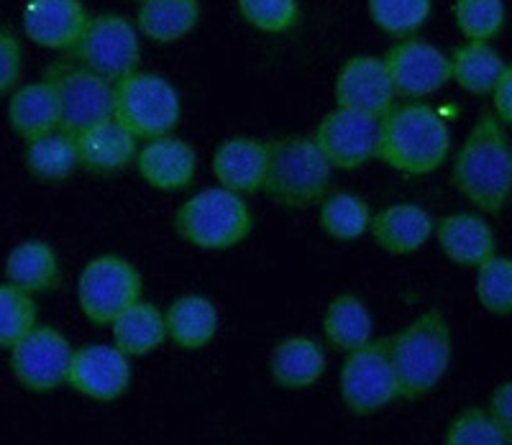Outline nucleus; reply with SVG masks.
<instances>
[{
	"label": "nucleus",
	"instance_id": "17",
	"mask_svg": "<svg viewBox=\"0 0 512 445\" xmlns=\"http://www.w3.org/2000/svg\"><path fill=\"white\" fill-rule=\"evenodd\" d=\"M136 167L144 182L154 190L180 192L192 185L198 172V154L177 136H157L136 151Z\"/></svg>",
	"mask_w": 512,
	"mask_h": 445
},
{
	"label": "nucleus",
	"instance_id": "8",
	"mask_svg": "<svg viewBox=\"0 0 512 445\" xmlns=\"http://www.w3.org/2000/svg\"><path fill=\"white\" fill-rule=\"evenodd\" d=\"M139 269L123 256H95L85 264L77 282V302L82 315L95 325H111L118 315L141 300Z\"/></svg>",
	"mask_w": 512,
	"mask_h": 445
},
{
	"label": "nucleus",
	"instance_id": "31",
	"mask_svg": "<svg viewBox=\"0 0 512 445\" xmlns=\"http://www.w3.org/2000/svg\"><path fill=\"white\" fill-rule=\"evenodd\" d=\"M369 205L364 197L336 192L320 200V228L336 241H356L369 231Z\"/></svg>",
	"mask_w": 512,
	"mask_h": 445
},
{
	"label": "nucleus",
	"instance_id": "12",
	"mask_svg": "<svg viewBox=\"0 0 512 445\" xmlns=\"http://www.w3.org/2000/svg\"><path fill=\"white\" fill-rule=\"evenodd\" d=\"M313 141L331 167L359 169L377 157L379 118L336 108L318 123Z\"/></svg>",
	"mask_w": 512,
	"mask_h": 445
},
{
	"label": "nucleus",
	"instance_id": "37",
	"mask_svg": "<svg viewBox=\"0 0 512 445\" xmlns=\"http://www.w3.org/2000/svg\"><path fill=\"white\" fill-rule=\"evenodd\" d=\"M239 13L246 24L264 34H285L297 24V0H239Z\"/></svg>",
	"mask_w": 512,
	"mask_h": 445
},
{
	"label": "nucleus",
	"instance_id": "41",
	"mask_svg": "<svg viewBox=\"0 0 512 445\" xmlns=\"http://www.w3.org/2000/svg\"><path fill=\"white\" fill-rule=\"evenodd\" d=\"M139 3H141V0H139Z\"/></svg>",
	"mask_w": 512,
	"mask_h": 445
},
{
	"label": "nucleus",
	"instance_id": "10",
	"mask_svg": "<svg viewBox=\"0 0 512 445\" xmlns=\"http://www.w3.org/2000/svg\"><path fill=\"white\" fill-rule=\"evenodd\" d=\"M49 82L57 95L59 131L80 136L95 123L113 118V82L93 75L85 67L57 64L49 70Z\"/></svg>",
	"mask_w": 512,
	"mask_h": 445
},
{
	"label": "nucleus",
	"instance_id": "25",
	"mask_svg": "<svg viewBox=\"0 0 512 445\" xmlns=\"http://www.w3.org/2000/svg\"><path fill=\"white\" fill-rule=\"evenodd\" d=\"M8 121H11L13 131L26 141L57 131L59 108L52 82H29L21 90H16L11 103H8Z\"/></svg>",
	"mask_w": 512,
	"mask_h": 445
},
{
	"label": "nucleus",
	"instance_id": "2",
	"mask_svg": "<svg viewBox=\"0 0 512 445\" xmlns=\"http://www.w3.org/2000/svg\"><path fill=\"white\" fill-rule=\"evenodd\" d=\"M512 157L505 126L484 113L454 159V185L484 213H500L510 197Z\"/></svg>",
	"mask_w": 512,
	"mask_h": 445
},
{
	"label": "nucleus",
	"instance_id": "5",
	"mask_svg": "<svg viewBox=\"0 0 512 445\" xmlns=\"http://www.w3.org/2000/svg\"><path fill=\"white\" fill-rule=\"evenodd\" d=\"M175 228L195 249L226 251L251 233V210L241 195L213 187L192 195L177 210Z\"/></svg>",
	"mask_w": 512,
	"mask_h": 445
},
{
	"label": "nucleus",
	"instance_id": "35",
	"mask_svg": "<svg viewBox=\"0 0 512 445\" xmlns=\"http://www.w3.org/2000/svg\"><path fill=\"white\" fill-rule=\"evenodd\" d=\"M454 21L466 41L495 39L505 24V3L502 0H456Z\"/></svg>",
	"mask_w": 512,
	"mask_h": 445
},
{
	"label": "nucleus",
	"instance_id": "3",
	"mask_svg": "<svg viewBox=\"0 0 512 445\" xmlns=\"http://www.w3.org/2000/svg\"><path fill=\"white\" fill-rule=\"evenodd\" d=\"M400 399H420L446 376L454 359V333L441 310H428L390 338Z\"/></svg>",
	"mask_w": 512,
	"mask_h": 445
},
{
	"label": "nucleus",
	"instance_id": "7",
	"mask_svg": "<svg viewBox=\"0 0 512 445\" xmlns=\"http://www.w3.org/2000/svg\"><path fill=\"white\" fill-rule=\"evenodd\" d=\"M70 52L77 67H85L116 85L118 80L139 70V31L118 13H100L90 18L80 41Z\"/></svg>",
	"mask_w": 512,
	"mask_h": 445
},
{
	"label": "nucleus",
	"instance_id": "39",
	"mask_svg": "<svg viewBox=\"0 0 512 445\" xmlns=\"http://www.w3.org/2000/svg\"><path fill=\"white\" fill-rule=\"evenodd\" d=\"M489 95H492V110H495L492 116H495L502 126H510L512 121V70L510 67H507V70L500 75V80L492 85Z\"/></svg>",
	"mask_w": 512,
	"mask_h": 445
},
{
	"label": "nucleus",
	"instance_id": "22",
	"mask_svg": "<svg viewBox=\"0 0 512 445\" xmlns=\"http://www.w3.org/2000/svg\"><path fill=\"white\" fill-rule=\"evenodd\" d=\"M269 371L282 389H308L326 374V351L313 338H285L269 356Z\"/></svg>",
	"mask_w": 512,
	"mask_h": 445
},
{
	"label": "nucleus",
	"instance_id": "13",
	"mask_svg": "<svg viewBox=\"0 0 512 445\" xmlns=\"http://www.w3.org/2000/svg\"><path fill=\"white\" fill-rule=\"evenodd\" d=\"M390 75L392 93L405 100H418L438 93L448 80V57L423 39H405L382 59Z\"/></svg>",
	"mask_w": 512,
	"mask_h": 445
},
{
	"label": "nucleus",
	"instance_id": "19",
	"mask_svg": "<svg viewBox=\"0 0 512 445\" xmlns=\"http://www.w3.org/2000/svg\"><path fill=\"white\" fill-rule=\"evenodd\" d=\"M136 136L116 118H105L75 136L77 167L93 174H116L136 159Z\"/></svg>",
	"mask_w": 512,
	"mask_h": 445
},
{
	"label": "nucleus",
	"instance_id": "30",
	"mask_svg": "<svg viewBox=\"0 0 512 445\" xmlns=\"http://www.w3.org/2000/svg\"><path fill=\"white\" fill-rule=\"evenodd\" d=\"M26 167L41 182H62L77 169L75 136L64 131H52L47 136L29 141L26 146Z\"/></svg>",
	"mask_w": 512,
	"mask_h": 445
},
{
	"label": "nucleus",
	"instance_id": "33",
	"mask_svg": "<svg viewBox=\"0 0 512 445\" xmlns=\"http://www.w3.org/2000/svg\"><path fill=\"white\" fill-rule=\"evenodd\" d=\"M39 320L34 297L13 284H0V348L11 351L21 338L34 330Z\"/></svg>",
	"mask_w": 512,
	"mask_h": 445
},
{
	"label": "nucleus",
	"instance_id": "38",
	"mask_svg": "<svg viewBox=\"0 0 512 445\" xmlns=\"http://www.w3.org/2000/svg\"><path fill=\"white\" fill-rule=\"evenodd\" d=\"M24 72V52L11 31L0 29V95L11 93Z\"/></svg>",
	"mask_w": 512,
	"mask_h": 445
},
{
	"label": "nucleus",
	"instance_id": "26",
	"mask_svg": "<svg viewBox=\"0 0 512 445\" xmlns=\"http://www.w3.org/2000/svg\"><path fill=\"white\" fill-rule=\"evenodd\" d=\"M200 21V0H141L136 26L154 44L185 39Z\"/></svg>",
	"mask_w": 512,
	"mask_h": 445
},
{
	"label": "nucleus",
	"instance_id": "15",
	"mask_svg": "<svg viewBox=\"0 0 512 445\" xmlns=\"http://www.w3.org/2000/svg\"><path fill=\"white\" fill-rule=\"evenodd\" d=\"M336 103L341 110L382 118L395 105L384 62L369 54L351 57L336 77Z\"/></svg>",
	"mask_w": 512,
	"mask_h": 445
},
{
	"label": "nucleus",
	"instance_id": "27",
	"mask_svg": "<svg viewBox=\"0 0 512 445\" xmlns=\"http://www.w3.org/2000/svg\"><path fill=\"white\" fill-rule=\"evenodd\" d=\"M505 70V59L489 41H466L448 57L451 80L472 95H489Z\"/></svg>",
	"mask_w": 512,
	"mask_h": 445
},
{
	"label": "nucleus",
	"instance_id": "4",
	"mask_svg": "<svg viewBox=\"0 0 512 445\" xmlns=\"http://www.w3.org/2000/svg\"><path fill=\"white\" fill-rule=\"evenodd\" d=\"M333 167L315 146L313 136H282L267 144V177L262 192L290 210L318 205L328 195Z\"/></svg>",
	"mask_w": 512,
	"mask_h": 445
},
{
	"label": "nucleus",
	"instance_id": "6",
	"mask_svg": "<svg viewBox=\"0 0 512 445\" xmlns=\"http://www.w3.org/2000/svg\"><path fill=\"white\" fill-rule=\"evenodd\" d=\"M180 95L157 72H131L113 85V118L136 139H157L180 123Z\"/></svg>",
	"mask_w": 512,
	"mask_h": 445
},
{
	"label": "nucleus",
	"instance_id": "24",
	"mask_svg": "<svg viewBox=\"0 0 512 445\" xmlns=\"http://www.w3.org/2000/svg\"><path fill=\"white\" fill-rule=\"evenodd\" d=\"M164 330L175 346L200 351L218 333V310L208 297L185 295L169 305L164 313Z\"/></svg>",
	"mask_w": 512,
	"mask_h": 445
},
{
	"label": "nucleus",
	"instance_id": "21",
	"mask_svg": "<svg viewBox=\"0 0 512 445\" xmlns=\"http://www.w3.org/2000/svg\"><path fill=\"white\" fill-rule=\"evenodd\" d=\"M438 246L459 266H474L497 254V238L489 223L472 213H454L443 218L436 228Z\"/></svg>",
	"mask_w": 512,
	"mask_h": 445
},
{
	"label": "nucleus",
	"instance_id": "32",
	"mask_svg": "<svg viewBox=\"0 0 512 445\" xmlns=\"http://www.w3.org/2000/svg\"><path fill=\"white\" fill-rule=\"evenodd\" d=\"M369 18L390 36H410L431 18L433 0H367Z\"/></svg>",
	"mask_w": 512,
	"mask_h": 445
},
{
	"label": "nucleus",
	"instance_id": "23",
	"mask_svg": "<svg viewBox=\"0 0 512 445\" xmlns=\"http://www.w3.org/2000/svg\"><path fill=\"white\" fill-rule=\"evenodd\" d=\"M8 284L26 295H44L62 282V266L57 251L47 241H24L6 259Z\"/></svg>",
	"mask_w": 512,
	"mask_h": 445
},
{
	"label": "nucleus",
	"instance_id": "11",
	"mask_svg": "<svg viewBox=\"0 0 512 445\" xmlns=\"http://www.w3.org/2000/svg\"><path fill=\"white\" fill-rule=\"evenodd\" d=\"M72 353L75 348L59 330L36 325L11 348V371L18 384L29 392H54L67 384Z\"/></svg>",
	"mask_w": 512,
	"mask_h": 445
},
{
	"label": "nucleus",
	"instance_id": "9",
	"mask_svg": "<svg viewBox=\"0 0 512 445\" xmlns=\"http://www.w3.org/2000/svg\"><path fill=\"white\" fill-rule=\"evenodd\" d=\"M341 397L354 415H374L400 399L390 338H372L367 346L346 353L341 369Z\"/></svg>",
	"mask_w": 512,
	"mask_h": 445
},
{
	"label": "nucleus",
	"instance_id": "16",
	"mask_svg": "<svg viewBox=\"0 0 512 445\" xmlns=\"http://www.w3.org/2000/svg\"><path fill=\"white\" fill-rule=\"evenodd\" d=\"M90 16L82 0H29L24 8V31L44 49H67L80 41Z\"/></svg>",
	"mask_w": 512,
	"mask_h": 445
},
{
	"label": "nucleus",
	"instance_id": "34",
	"mask_svg": "<svg viewBox=\"0 0 512 445\" xmlns=\"http://www.w3.org/2000/svg\"><path fill=\"white\" fill-rule=\"evenodd\" d=\"M477 300L492 315L512 310V264L507 256H489L477 266Z\"/></svg>",
	"mask_w": 512,
	"mask_h": 445
},
{
	"label": "nucleus",
	"instance_id": "1",
	"mask_svg": "<svg viewBox=\"0 0 512 445\" xmlns=\"http://www.w3.org/2000/svg\"><path fill=\"white\" fill-rule=\"evenodd\" d=\"M451 154V133L436 108L425 103L392 105L379 118L377 159L400 174H431Z\"/></svg>",
	"mask_w": 512,
	"mask_h": 445
},
{
	"label": "nucleus",
	"instance_id": "29",
	"mask_svg": "<svg viewBox=\"0 0 512 445\" xmlns=\"http://www.w3.org/2000/svg\"><path fill=\"white\" fill-rule=\"evenodd\" d=\"M113 341L126 356H146L167 341L164 313L152 302L139 300L113 320Z\"/></svg>",
	"mask_w": 512,
	"mask_h": 445
},
{
	"label": "nucleus",
	"instance_id": "20",
	"mask_svg": "<svg viewBox=\"0 0 512 445\" xmlns=\"http://www.w3.org/2000/svg\"><path fill=\"white\" fill-rule=\"evenodd\" d=\"M433 218L420 205L400 203L379 210L369 220V233L374 243L387 254L405 256L420 251L433 236Z\"/></svg>",
	"mask_w": 512,
	"mask_h": 445
},
{
	"label": "nucleus",
	"instance_id": "40",
	"mask_svg": "<svg viewBox=\"0 0 512 445\" xmlns=\"http://www.w3.org/2000/svg\"><path fill=\"white\" fill-rule=\"evenodd\" d=\"M510 382H502L500 387L492 392L489 397V417L505 430L507 435H512V394H510Z\"/></svg>",
	"mask_w": 512,
	"mask_h": 445
},
{
	"label": "nucleus",
	"instance_id": "18",
	"mask_svg": "<svg viewBox=\"0 0 512 445\" xmlns=\"http://www.w3.org/2000/svg\"><path fill=\"white\" fill-rule=\"evenodd\" d=\"M213 174L223 190L236 195L262 192L267 177V144L251 136H233L213 154Z\"/></svg>",
	"mask_w": 512,
	"mask_h": 445
},
{
	"label": "nucleus",
	"instance_id": "28",
	"mask_svg": "<svg viewBox=\"0 0 512 445\" xmlns=\"http://www.w3.org/2000/svg\"><path fill=\"white\" fill-rule=\"evenodd\" d=\"M323 333L336 351L351 353L367 346L374 336V318L367 302L356 295H338L323 315Z\"/></svg>",
	"mask_w": 512,
	"mask_h": 445
},
{
	"label": "nucleus",
	"instance_id": "14",
	"mask_svg": "<svg viewBox=\"0 0 512 445\" xmlns=\"http://www.w3.org/2000/svg\"><path fill=\"white\" fill-rule=\"evenodd\" d=\"M67 384L95 402H113V399L123 397L131 384L128 356L116 346L90 343L72 353Z\"/></svg>",
	"mask_w": 512,
	"mask_h": 445
},
{
	"label": "nucleus",
	"instance_id": "36",
	"mask_svg": "<svg viewBox=\"0 0 512 445\" xmlns=\"http://www.w3.org/2000/svg\"><path fill=\"white\" fill-rule=\"evenodd\" d=\"M510 438L482 407L459 412L446 430V445H510Z\"/></svg>",
	"mask_w": 512,
	"mask_h": 445
}]
</instances>
